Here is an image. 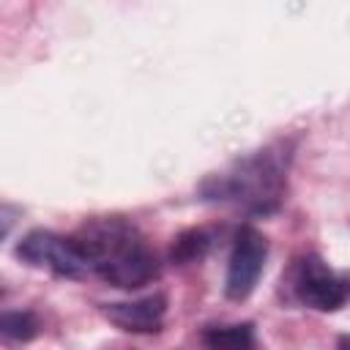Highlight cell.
I'll list each match as a JSON object with an SVG mask.
<instances>
[{
	"mask_svg": "<svg viewBox=\"0 0 350 350\" xmlns=\"http://www.w3.org/2000/svg\"><path fill=\"white\" fill-rule=\"evenodd\" d=\"M213 241H216V235H213V230H208V227H191V230H183V232L172 241L170 262H175V265L197 262V260H202V257L211 252Z\"/></svg>",
	"mask_w": 350,
	"mask_h": 350,
	"instance_id": "obj_8",
	"label": "cell"
},
{
	"mask_svg": "<svg viewBox=\"0 0 350 350\" xmlns=\"http://www.w3.org/2000/svg\"><path fill=\"white\" fill-rule=\"evenodd\" d=\"M290 298L306 309L336 312L350 301V273L334 271L323 257L304 254L293 262L284 279Z\"/></svg>",
	"mask_w": 350,
	"mask_h": 350,
	"instance_id": "obj_3",
	"label": "cell"
},
{
	"mask_svg": "<svg viewBox=\"0 0 350 350\" xmlns=\"http://www.w3.org/2000/svg\"><path fill=\"white\" fill-rule=\"evenodd\" d=\"M101 314L126 334H159L167 317V298L161 293H153L134 301L101 304Z\"/></svg>",
	"mask_w": 350,
	"mask_h": 350,
	"instance_id": "obj_6",
	"label": "cell"
},
{
	"mask_svg": "<svg viewBox=\"0 0 350 350\" xmlns=\"http://www.w3.org/2000/svg\"><path fill=\"white\" fill-rule=\"evenodd\" d=\"M0 331L11 342H30L33 336H38L41 323L30 309H5L0 317Z\"/></svg>",
	"mask_w": 350,
	"mask_h": 350,
	"instance_id": "obj_9",
	"label": "cell"
},
{
	"mask_svg": "<svg viewBox=\"0 0 350 350\" xmlns=\"http://www.w3.org/2000/svg\"><path fill=\"white\" fill-rule=\"evenodd\" d=\"M265 260H268L265 235L252 224L238 227L235 238H232L230 260H227L224 295L230 301H246L254 293V287H257V282L265 271Z\"/></svg>",
	"mask_w": 350,
	"mask_h": 350,
	"instance_id": "obj_5",
	"label": "cell"
},
{
	"mask_svg": "<svg viewBox=\"0 0 350 350\" xmlns=\"http://www.w3.org/2000/svg\"><path fill=\"white\" fill-rule=\"evenodd\" d=\"M336 350H350V336H342L339 345H336Z\"/></svg>",
	"mask_w": 350,
	"mask_h": 350,
	"instance_id": "obj_10",
	"label": "cell"
},
{
	"mask_svg": "<svg viewBox=\"0 0 350 350\" xmlns=\"http://www.w3.org/2000/svg\"><path fill=\"white\" fill-rule=\"evenodd\" d=\"M200 339L205 350H254V342H257L252 323L208 325Z\"/></svg>",
	"mask_w": 350,
	"mask_h": 350,
	"instance_id": "obj_7",
	"label": "cell"
},
{
	"mask_svg": "<svg viewBox=\"0 0 350 350\" xmlns=\"http://www.w3.org/2000/svg\"><path fill=\"white\" fill-rule=\"evenodd\" d=\"M290 159V139H276L254 153L238 156L230 167L208 175L200 183V200L232 205L252 216H268L284 202Z\"/></svg>",
	"mask_w": 350,
	"mask_h": 350,
	"instance_id": "obj_1",
	"label": "cell"
},
{
	"mask_svg": "<svg viewBox=\"0 0 350 350\" xmlns=\"http://www.w3.org/2000/svg\"><path fill=\"white\" fill-rule=\"evenodd\" d=\"M14 254L22 262H27L30 268L49 271L60 279H82L85 273H90L88 260L79 252L77 241L66 238V235H57L52 230H44V227L25 232L19 238Z\"/></svg>",
	"mask_w": 350,
	"mask_h": 350,
	"instance_id": "obj_4",
	"label": "cell"
},
{
	"mask_svg": "<svg viewBox=\"0 0 350 350\" xmlns=\"http://www.w3.org/2000/svg\"><path fill=\"white\" fill-rule=\"evenodd\" d=\"M90 273L120 290H139L159 276V257L145 235L120 216L85 221L74 235Z\"/></svg>",
	"mask_w": 350,
	"mask_h": 350,
	"instance_id": "obj_2",
	"label": "cell"
}]
</instances>
